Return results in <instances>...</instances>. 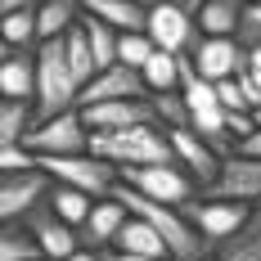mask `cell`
Here are the masks:
<instances>
[{
  "instance_id": "obj_1",
  "label": "cell",
  "mask_w": 261,
  "mask_h": 261,
  "mask_svg": "<svg viewBox=\"0 0 261 261\" xmlns=\"http://www.w3.org/2000/svg\"><path fill=\"white\" fill-rule=\"evenodd\" d=\"M122 207L130 212V216H140V221H149L158 234H162V243H167V252H171V261H198V257H207V239L198 234L194 225H189V216H185L180 207H167V203H153V198H144V194H135L130 185H113L108 189Z\"/></svg>"
},
{
  "instance_id": "obj_2",
  "label": "cell",
  "mask_w": 261,
  "mask_h": 261,
  "mask_svg": "<svg viewBox=\"0 0 261 261\" xmlns=\"http://www.w3.org/2000/svg\"><path fill=\"white\" fill-rule=\"evenodd\" d=\"M90 153L113 162L117 171L126 167H158L171 162V144L162 126H126V130H90Z\"/></svg>"
},
{
  "instance_id": "obj_3",
  "label": "cell",
  "mask_w": 261,
  "mask_h": 261,
  "mask_svg": "<svg viewBox=\"0 0 261 261\" xmlns=\"http://www.w3.org/2000/svg\"><path fill=\"white\" fill-rule=\"evenodd\" d=\"M63 108H77V77L68 68V54H63V36L41 41L36 45V95H32V113L36 122H45Z\"/></svg>"
},
{
  "instance_id": "obj_4",
  "label": "cell",
  "mask_w": 261,
  "mask_h": 261,
  "mask_svg": "<svg viewBox=\"0 0 261 261\" xmlns=\"http://www.w3.org/2000/svg\"><path fill=\"white\" fill-rule=\"evenodd\" d=\"M23 149L32 158H63V153H90V130L81 122L77 108H63L45 122H32L23 135Z\"/></svg>"
},
{
  "instance_id": "obj_5",
  "label": "cell",
  "mask_w": 261,
  "mask_h": 261,
  "mask_svg": "<svg viewBox=\"0 0 261 261\" xmlns=\"http://www.w3.org/2000/svg\"><path fill=\"white\" fill-rule=\"evenodd\" d=\"M117 180L130 185V189H135V194H144V198H153V203H167V207H185V203H194V194H198L194 176L185 171L180 162L126 167V171H117Z\"/></svg>"
},
{
  "instance_id": "obj_6",
  "label": "cell",
  "mask_w": 261,
  "mask_h": 261,
  "mask_svg": "<svg viewBox=\"0 0 261 261\" xmlns=\"http://www.w3.org/2000/svg\"><path fill=\"white\" fill-rule=\"evenodd\" d=\"M36 167L50 176L54 185H72V189H86L90 198H104L108 189L117 185V167L104 162L95 153H63V158H36Z\"/></svg>"
},
{
  "instance_id": "obj_7",
  "label": "cell",
  "mask_w": 261,
  "mask_h": 261,
  "mask_svg": "<svg viewBox=\"0 0 261 261\" xmlns=\"http://www.w3.org/2000/svg\"><path fill=\"white\" fill-rule=\"evenodd\" d=\"M144 32H149V41H153L158 50H167V54H189L198 41H203L194 14L185 9L180 0H158V5H149Z\"/></svg>"
},
{
  "instance_id": "obj_8",
  "label": "cell",
  "mask_w": 261,
  "mask_h": 261,
  "mask_svg": "<svg viewBox=\"0 0 261 261\" xmlns=\"http://www.w3.org/2000/svg\"><path fill=\"white\" fill-rule=\"evenodd\" d=\"M212 198H230V203H248L261 207V158H243V153H225L216 180L203 189Z\"/></svg>"
},
{
  "instance_id": "obj_9",
  "label": "cell",
  "mask_w": 261,
  "mask_h": 261,
  "mask_svg": "<svg viewBox=\"0 0 261 261\" xmlns=\"http://www.w3.org/2000/svg\"><path fill=\"white\" fill-rule=\"evenodd\" d=\"M23 230L27 239L36 243V252H41V261H63V257H72L81 248V234L68 225V221H59L50 212V203H36V207L23 216Z\"/></svg>"
},
{
  "instance_id": "obj_10",
  "label": "cell",
  "mask_w": 261,
  "mask_h": 261,
  "mask_svg": "<svg viewBox=\"0 0 261 261\" xmlns=\"http://www.w3.org/2000/svg\"><path fill=\"white\" fill-rule=\"evenodd\" d=\"M185 216H189V225L198 230V234L207 239L212 248L221 243V239H230L248 221V203H230V198H212V194H203V198H194V203H185Z\"/></svg>"
},
{
  "instance_id": "obj_11",
  "label": "cell",
  "mask_w": 261,
  "mask_h": 261,
  "mask_svg": "<svg viewBox=\"0 0 261 261\" xmlns=\"http://www.w3.org/2000/svg\"><path fill=\"white\" fill-rule=\"evenodd\" d=\"M189 63L198 68L203 81H225V77H239L248 68V50L239 45L234 36H203L194 50H189Z\"/></svg>"
},
{
  "instance_id": "obj_12",
  "label": "cell",
  "mask_w": 261,
  "mask_h": 261,
  "mask_svg": "<svg viewBox=\"0 0 261 261\" xmlns=\"http://www.w3.org/2000/svg\"><path fill=\"white\" fill-rule=\"evenodd\" d=\"M50 194V176L41 167L18 171V176H0V225H18L36 203H45Z\"/></svg>"
},
{
  "instance_id": "obj_13",
  "label": "cell",
  "mask_w": 261,
  "mask_h": 261,
  "mask_svg": "<svg viewBox=\"0 0 261 261\" xmlns=\"http://www.w3.org/2000/svg\"><path fill=\"white\" fill-rule=\"evenodd\" d=\"M167 144H171V162H180L185 171L194 176L198 189H207L216 180V171H221V153L212 149L207 140H198L189 126H171L167 130Z\"/></svg>"
},
{
  "instance_id": "obj_14",
  "label": "cell",
  "mask_w": 261,
  "mask_h": 261,
  "mask_svg": "<svg viewBox=\"0 0 261 261\" xmlns=\"http://www.w3.org/2000/svg\"><path fill=\"white\" fill-rule=\"evenodd\" d=\"M86 130H126V126H158V113L149 99H104V104L77 108Z\"/></svg>"
},
{
  "instance_id": "obj_15",
  "label": "cell",
  "mask_w": 261,
  "mask_h": 261,
  "mask_svg": "<svg viewBox=\"0 0 261 261\" xmlns=\"http://www.w3.org/2000/svg\"><path fill=\"white\" fill-rule=\"evenodd\" d=\"M104 99H149V90H144V77L126 68V63H113L104 72H95V77L86 81L77 90V108L86 104H104Z\"/></svg>"
},
{
  "instance_id": "obj_16",
  "label": "cell",
  "mask_w": 261,
  "mask_h": 261,
  "mask_svg": "<svg viewBox=\"0 0 261 261\" xmlns=\"http://www.w3.org/2000/svg\"><path fill=\"white\" fill-rule=\"evenodd\" d=\"M126 216H130V212L122 207L113 194L95 198V203H90V216L81 221V230H77V234H81V248H108V243L117 239V230L126 225Z\"/></svg>"
},
{
  "instance_id": "obj_17",
  "label": "cell",
  "mask_w": 261,
  "mask_h": 261,
  "mask_svg": "<svg viewBox=\"0 0 261 261\" xmlns=\"http://www.w3.org/2000/svg\"><path fill=\"white\" fill-rule=\"evenodd\" d=\"M108 248L135 252V257H144V261H171V252H167L162 234H158V230L149 225V221H140V216H126V225L117 230V239H113Z\"/></svg>"
},
{
  "instance_id": "obj_18",
  "label": "cell",
  "mask_w": 261,
  "mask_h": 261,
  "mask_svg": "<svg viewBox=\"0 0 261 261\" xmlns=\"http://www.w3.org/2000/svg\"><path fill=\"white\" fill-rule=\"evenodd\" d=\"M81 14L86 18H99L113 32H144V5L140 0H81Z\"/></svg>"
},
{
  "instance_id": "obj_19",
  "label": "cell",
  "mask_w": 261,
  "mask_h": 261,
  "mask_svg": "<svg viewBox=\"0 0 261 261\" xmlns=\"http://www.w3.org/2000/svg\"><path fill=\"white\" fill-rule=\"evenodd\" d=\"M36 95V54L14 50L0 63V99H32Z\"/></svg>"
},
{
  "instance_id": "obj_20",
  "label": "cell",
  "mask_w": 261,
  "mask_h": 261,
  "mask_svg": "<svg viewBox=\"0 0 261 261\" xmlns=\"http://www.w3.org/2000/svg\"><path fill=\"white\" fill-rule=\"evenodd\" d=\"M216 261H261V207H252L234 234L216 243Z\"/></svg>"
},
{
  "instance_id": "obj_21",
  "label": "cell",
  "mask_w": 261,
  "mask_h": 261,
  "mask_svg": "<svg viewBox=\"0 0 261 261\" xmlns=\"http://www.w3.org/2000/svg\"><path fill=\"white\" fill-rule=\"evenodd\" d=\"M243 5L248 0H203L194 9V23H198L203 36H234L239 18H243Z\"/></svg>"
},
{
  "instance_id": "obj_22",
  "label": "cell",
  "mask_w": 261,
  "mask_h": 261,
  "mask_svg": "<svg viewBox=\"0 0 261 261\" xmlns=\"http://www.w3.org/2000/svg\"><path fill=\"white\" fill-rule=\"evenodd\" d=\"M81 0H41L36 5V41H54L68 27H77Z\"/></svg>"
},
{
  "instance_id": "obj_23",
  "label": "cell",
  "mask_w": 261,
  "mask_h": 261,
  "mask_svg": "<svg viewBox=\"0 0 261 261\" xmlns=\"http://www.w3.org/2000/svg\"><path fill=\"white\" fill-rule=\"evenodd\" d=\"M45 203H50V212L59 216V221H68L72 230H81V221L90 216V194L86 189H72V185H54L50 180V194H45Z\"/></svg>"
},
{
  "instance_id": "obj_24",
  "label": "cell",
  "mask_w": 261,
  "mask_h": 261,
  "mask_svg": "<svg viewBox=\"0 0 261 261\" xmlns=\"http://www.w3.org/2000/svg\"><path fill=\"white\" fill-rule=\"evenodd\" d=\"M140 77H144V90H149V95L176 90V86H180V54L153 50V54H149V63L140 68Z\"/></svg>"
},
{
  "instance_id": "obj_25",
  "label": "cell",
  "mask_w": 261,
  "mask_h": 261,
  "mask_svg": "<svg viewBox=\"0 0 261 261\" xmlns=\"http://www.w3.org/2000/svg\"><path fill=\"white\" fill-rule=\"evenodd\" d=\"M81 32H86V45L95 54V72L113 68L117 63V32L108 23H99V18H86V14H81Z\"/></svg>"
},
{
  "instance_id": "obj_26",
  "label": "cell",
  "mask_w": 261,
  "mask_h": 261,
  "mask_svg": "<svg viewBox=\"0 0 261 261\" xmlns=\"http://www.w3.org/2000/svg\"><path fill=\"white\" fill-rule=\"evenodd\" d=\"M63 54H68V68H72V77H77V90H81L86 81L95 77V54H90V45H86L81 18H77V27H68V32H63Z\"/></svg>"
},
{
  "instance_id": "obj_27",
  "label": "cell",
  "mask_w": 261,
  "mask_h": 261,
  "mask_svg": "<svg viewBox=\"0 0 261 261\" xmlns=\"http://www.w3.org/2000/svg\"><path fill=\"white\" fill-rule=\"evenodd\" d=\"M36 113H32V99H0V135L9 144H23V135L32 130Z\"/></svg>"
},
{
  "instance_id": "obj_28",
  "label": "cell",
  "mask_w": 261,
  "mask_h": 261,
  "mask_svg": "<svg viewBox=\"0 0 261 261\" xmlns=\"http://www.w3.org/2000/svg\"><path fill=\"white\" fill-rule=\"evenodd\" d=\"M0 36L9 41V50H32L36 41V9H14L0 18Z\"/></svg>"
},
{
  "instance_id": "obj_29",
  "label": "cell",
  "mask_w": 261,
  "mask_h": 261,
  "mask_svg": "<svg viewBox=\"0 0 261 261\" xmlns=\"http://www.w3.org/2000/svg\"><path fill=\"white\" fill-rule=\"evenodd\" d=\"M158 45L149 41V32H117V63H126V68H144L149 63V54H153Z\"/></svg>"
},
{
  "instance_id": "obj_30",
  "label": "cell",
  "mask_w": 261,
  "mask_h": 261,
  "mask_svg": "<svg viewBox=\"0 0 261 261\" xmlns=\"http://www.w3.org/2000/svg\"><path fill=\"white\" fill-rule=\"evenodd\" d=\"M149 104L158 113V126L171 130V126H189V108H185L180 90H167V95H149Z\"/></svg>"
},
{
  "instance_id": "obj_31",
  "label": "cell",
  "mask_w": 261,
  "mask_h": 261,
  "mask_svg": "<svg viewBox=\"0 0 261 261\" xmlns=\"http://www.w3.org/2000/svg\"><path fill=\"white\" fill-rule=\"evenodd\" d=\"M0 261H41V252H36V243L27 239V230L0 225Z\"/></svg>"
},
{
  "instance_id": "obj_32",
  "label": "cell",
  "mask_w": 261,
  "mask_h": 261,
  "mask_svg": "<svg viewBox=\"0 0 261 261\" xmlns=\"http://www.w3.org/2000/svg\"><path fill=\"white\" fill-rule=\"evenodd\" d=\"M234 41L243 45V50L261 45V0H248V5H243V18H239V32H234Z\"/></svg>"
},
{
  "instance_id": "obj_33",
  "label": "cell",
  "mask_w": 261,
  "mask_h": 261,
  "mask_svg": "<svg viewBox=\"0 0 261 261\" xmlns=\"http://www.w3.org/2000/svg\"><path fill=\"white\" fill-rule=\"evenodd\" d=\"M36 167V158L27 153L23 144H9V149H0V176H18V171H32Z\"/></svg>"
},
{
  "instance_id": "obj_34",
  "label": "cell",
  "mask_w": 261,
  "mask_h": 261,
  "mask_svg": "<svg viewBox=\"0 0 261 261\" xmlns=\"http://www.w3.org/2000/svg\"><path fill=\"white\" fill-rule=\"evenodd\" d=\"M216 104L225 108V113H248V104H243V90H239V81H234V77L216 81Z\"/></svg>"
},
{
  "instance_id": "obj_35",
  "label": "cell",
  "mask_w": 261,
  "mask_h": 261,
  "mask_svg": "<svg viewBox=\"0 0 261 261\" xmlns=\"http://www.w3.org/2000/svg\"><path fill=\"white\" fill-rule=\"evenodd\" d=\"M257 130V122H252V113H225V135H230V144H243L248 135Z\"/></svg>"
},
{
  "instance_id": "obj_36",
  "label": "cell",
  "mask_w": 261,
  "mask_h": 261,
  "mask_svg": "<svg viewBox=\"0 0 261 261\" xmlns=\"http://www.w3.org/2000/svg\"><path fill=\"white\" fill-rule=\"evenodd\" d=\"M234 153H243V158H261V126L252 130V135H248V140H243V144H239Z\"/></svg>"
},
{
  "instance_id": "obj_37",
  "label": "cell",
  "mask_w": 261,
  "mask_h": 261,
  "mask_svg": "<svg viewBox=\"0 0 261 261\" xmlns=\"http://www.w3.org/2000/svg\"><path fill=\"white\" fill-rule=\"evenodd\" d=\"M41 0H0V18L5 14H14V9H36Z\"/></svg>"
},
{
  "instance_id": "obj_38",
  "label": "cell",
  "mask_w": 261,
  "mask_h": 261,
  "mask_svg": "<svg viewBox=\"0 0 261 261\" xmlns=\"http://www.w3.org/2000/svg\"><path fill=\"white\" fill-rule=\"evenodd\" d=\"M63 261H99V257H95V248H77L72 257H63Z\"/></svg>"
},
{
  "instance_id": "obj_39",
  "label": "cell",
  "mask_w": 261,
  "mask_h": 261,
  "mask_svg": "<svg viewBox=\"0 0 261 261\" xmlns=\"http://www.w3.org/2000/svg\"><path fill=\"white\" fill-rule=\"evenodd\" d=\"M9 54H14V50H9V41H5V36H0V63H5V59H9Z\"/></svg>"
},
{
  "instance_id": "obj_40",
  "label": "cell",
  "mask_w": 261,
  "mask_h": 261,
  "mask_svg": "<svg viewBox=\"0 0 261 261\" xmlns=\"http://www.w3.org/2000/svg\"><path fill=\"white\" fill-rule=\"evenodd\" d=\"M198 5H203V0H185V9H189V14H194V9H198Z\"/></svg>"
},
{
  "instance_id": "obj_41",
  "label": "cell",
  "mask_w": 261,
  "mask_h": 261,
  "mask_svg": "<svg viewBox=\"0 0 261 261\" xmlns=\"http://www.w3.org/2000/svg\"><path fill=\"white\" fill-rule=\"evenodd\" d=\"M252 122H257V126H261V104H257V108H252Z\"/></svg>"
},
{
  "instance_id": "obj_42",
  "label": "cell",
  "mask_w": 261,
  "mask_h": 261,
  "mask_svg": "<svg viewBox=\"0 0 261 261\" xmlns=\"http://www.w3.org/2000/svg\"><path fill=\"white\" fill-rule=\"evenodd\" d=\"M0 149H9V140H5V135H0Z\"/></svg>"
},
{
  "instance_id": "obj_43",
  "label": "cell",
  "mask_w": 261,
  "mask_h": 261,
  "mask_svg": "<svg viewBox=\"0 0 261 261\" xmlns=\"http://www.w3.org/2000/svg\"><path fill=\"white\" fill-rule=\"evenodd\" d=\"M198 261H216V257H198Z\"/></svg>"
}]
</instances>
